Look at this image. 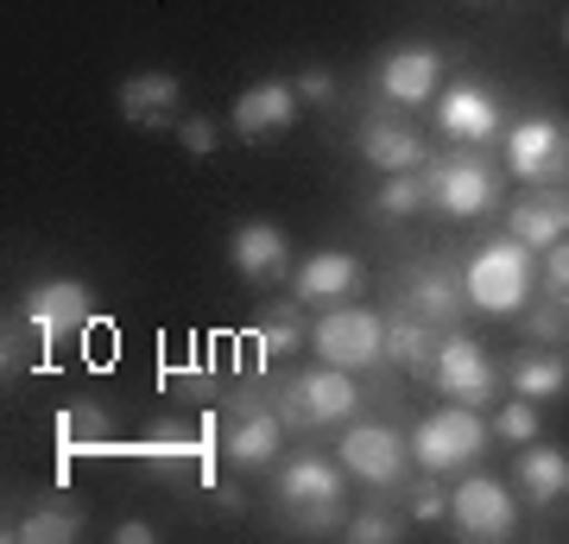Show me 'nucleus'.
I'll return each mask as SVG.
<instances>
[{
	"label": "nucleus",
	"instance_id": "1",
	"mask_svg": "<svg viewBox=\"0 0 569 544\" xmlns=\"http://www.w3.org/2000/svg\"><path fill=\"white\" fill-rule=\"evenodd\" d=\"M279 494L284 520L298 525V532H336L348 513V468L342 456H317V449H298V456H284L279 463Z\"/></svg>",
	"mask_w": 569,
	"mask_h": 544
},
{
	"label": "nucleus",
	"instance_id": "2",
	"mask_svg": "<svg viewBox=\"0 0 569 544\" xmlns=\"http://www.w3.org/2000/svg\"><path fill=\"white\" fill-rule=\"evenodd\" d=\"M462 285H468V304L488 310V317H519L538 291V254L519 247L512 235L500 241H481L462 266Z\"/></svg>",
	"mask_w": 569,
	"mask_h": 544
},
{
	"label": "nucleus",
	"instance_id": "3",
	"mask_svg": "<svg viewBox=\"0 0 569 544\" xmlns=\"http://www.w3.org/2000/svg\"><path fill=\"white\" fill-rule=\"evenodd\" d=\"M493 431L488 418L475 412V405H437V412H425V418L411 424V463L430 468V475H456V468H475L481 456H488Z\"/></svg>",
	"mask_w": 569,
	"mask_h": 544
},
{
	"label": "nucleus",
	"instance_id": "4",
	"mask_svg": "<svg viewBox=\"0 0 569 544\" xmlns=\"http://www.w3.org/2000/svg\"><path fill=\"white\" fill-rule=\"evenodd\" d=\"M279 405V418L291 431H329V424H348L361 412V380L348 374V367H305V374H291V380L272 393Z\"/></svg>",
	"mask_w": 569,
	"mask_h": 544
},
{
	"label": "nucleus",
	"instance_id": "5",
	"mask_svg": "<svg viewBox=\"0 0 569 544\" xmlns=\"http://www.w3.org/2000/svg\"><path fill=\"white\" fill-rule=\"evenodd\" d=\"M310 348H317V362L348 367V374L380 367L387 362V317L373 304H323L310 317Z\"/></svg>",
	"mask_w": 569,
	"mask_h": 544
},
{
	"label": "nucleus",
	"instance_id": "6",
	"mask_svg": "<svg viewBox=\"0 0 569 544\" xmlns=\"http://www.w3.org/2000/svg\"><path fill=\"white\" fill-rule=\"evenodd\" d=\"M425 184H430V209H443L449 222H475V216H488L493 202H500V171H493L475 146L443 152V159L430 152Z\"/></svg>",
	"mask_w": 569,
	"mask_h": 544
},
{
	"label": "nucleus",
	"instance_id": "7",
	"mask_svg": "<svg viewBox=\"0 0 569 544\" xmlns=\"http://www.w3.org/2000/svg\"><path fill=\"white\" fill-rule=\"evenodd\" d=\"M449 532L468 544H500L519 532V494L493 482L481 468H462V482L449 487Z\"/></svg>",
	"mask_w": 569,
	"mask_h": 544
},
{
	"label": "nucleus",
	"instance_id": "8",
	"mask_svg": "<svg viewBox=\"0 0 569 544\" xmlns=\"http://www.w3.org/2000/svg\"><path fill=\"white\" fill-rule=\"evenodd\" d=\"M430 115H437V133H443L449 146H488V140L507 133V101H500V89L481 82V77H456L449 89H437Z\"/></svg>",
	"mask_w": 569,
	"mask_h": 544
},
{
	"label": "nucleus",
	"instance_id": "9",
	"mask_svg": "<svg viewBox=\"0 0 569 544\" xmlns=\"http://www.w3.org/2000/svg\"><path fill=\"white\" fill-rule=\"evenodd\" d=\"M430 386L456 405H475V412H488L493 393H500V374H493V355L468 329H443V343H437V362H430Z\"/></svg>",
	"mask_w": 569,
	"mask_h": 544
},
{
	"label": "nucleus",
	"instance_id": "10",
	"mask_svg": "<svg viewBox=\"0 0 569 544\" xmlns=\"http://www.w3.org/2000/svg\"><path fill=\"white\" fill-rule=\"evenodd\" d=\"M342 468L367 487H399L411 468V437H399L392 424L380 418H348L342 424V444H336Z\"/></svg>",
	"mask_w": 569,
	"mask_h": 544
},
{
	"label": "nucleus",
	"instance_id": "11",
	"mask_svg": "<svg viewBox=\"0 0 569 544\" xmlns=\"http://www.w3.org/2000/svg\"><path fill=\"white\" fill-rule=\"evenodd\" d=\"M20 317L44 348H58V343H70V336H82V329L96 323V291L82 279H39L20 298Z\"/></svg>",
	"mask_w": 569,
	"mask_h": 544
},
{
	"label": "nucleus",
	"instance_id": "12",
	"mask_svg": "<svg viewBox=\"0 0 569 544\" xmlns=\"http://www.w3.org/2000/svg\"><path fill=\"white\" fill-rule=\"evenodd\" d=\"M507 171L519 184H569V127L557 115H526L507 127Z\"/></svg>",
	"mask_w": 569,
	"mask_h": 544
},
{
	"label": "nucleus",
	"instance_id": "13",
	"mask_svg": "<svg viewBox=\"0 0 569 544\" xmlns=\"http://www.w3.org/2000/svg\"><path fill=\"white\" fill-rule=\"evenodd\" d=\"M284 431H291V424L279 418V405L272 399H241L234 405V418H228V431H222L228 468H241V475L272 468L284 456Z\"/></svg>",
	"mask_w": 569,
	"mask_h": 544
},
{
	"label": "nucleus",
	"instance_id": "14",
	"mask_svg": "<svg viewBox=\"0 0 569 544\" xmlns=\"http://www.w3.org/2000/svg\"><path fill=\"white\" fill-rule=\"evenodd\" d=\"M228 266H234V279L241 285H279L291 279V235L279 222H266V216H247L234 235H228Z\"/></svg>",
	"mask_w": 569,
	"mask_h": 544
},
{
	"label": "nucleus",
	"instance_id": "15",
	"mask_svg": "<svg viewBox=\"0 0 569 544\" xmlns=\"http://www.w3.org/2000/svg\"><path fill=\"white\" fill-rule=\"evenodd\" d=\"M298 115H305V101H298V89L279 77L266 82H247L241 96H234V108H228V127L241 133V140H279V133H291L298 127Z\"/></svg>",
	"mask_w": 569,
	"mask_h": 544
},
{
	"label": "nucleus",
	"instance_id": "16",
	"mask_svg": "<svg viewBox=\"0 0 569 544\" xmlns=\"http://www.w3.org/2000/svg\"><path fill=\"white\" fill-rule=\"evenodd\" d=\"M437 89H443V51L437 44H392L387 58H380V96L399 115L437 101Z\"/></svg>",
	"mask_w": 569,
	"mask_h": 544
},
{
	"label": "nucleus",
	"instance_id": "17",
	"mask_svg": "<svg viewBox=\"0 0 569 544\" xmlns=\"http://www.w3.org/2000/svg\"><path fill=\"white\" fill-rule=\"evenodd\" d=\"M361 279L367 273L348 247H317V254H305V260L291 266V298L305 304V310H317V304H348L361 291Z\"/></svg>",
	"mask_w": 569,
	"mask_h": 544
},
{
	"label": "nucleus",
	"instance_id": "18",
	"mask_svg": "<svg viewBox=\"0 0 569 544\" xmlns=\"http://www.w3.org/2000/svg\"><path fill=\"white\" fill-rule=\"evenodd\" d=\"M512 487H519V501L531 506V513H557V506H569V449L557 444H519L512 449Z\"/></svg>",
	"mask_w": 569,
	"mask_h": 544
},
{
	"label": "nucleus",
	"instance_id": "19",
	"mask_svg": "<svg viewBox=\"0 0 569 544\" xmlns=\"http://www.w3.org/2000/svg\"><path fill=\"white\" fill-rule=\"evenodd\" d=\"M355 152H361L373 171H387V178L392 171H425L430 165V140L411 121H399V115H373V121H361Z\"/></svg>",
	"mask_w": 569,
	"mask_h": 544
},
{
	"label": "nucleus",
	"instance_id": "20",
	"mask_svg": "<svg viewBox=\"0 0 569 544\" xmlns=\"http://www.w3.org/2000/svg\"><path fill=\"white\" fill-rule=\"evenodd\" d=\"M507 235L531 254H545L569 235V184H531V197L507 209Z\"/></svg>",
	"mask_w": 569,
	"mask_h": 544
},
{
	"label": "nucleus",
	"instance_id": "21",
	"mask_svg": "<svg viewBox=\"0 0 569 544\" xmlns=\"http://www.w3.org/2000/svg\"><path fill=\"white\" fill-rule=\"evenodd\" d=\"M406 310H418V317L430 323V329H456L462 323V310H468V285H462V273L456 266H443V260H430V266H418L406 279Z\"/></svg>",
	"mask_w": 569,
	"mask_h": 544
},
{
	"label": "nucleus",
	"instance_id": "22",
	"mask_svg": "<svg viewBox=\"0 0 569 544\" xmlns=\"http://www.w3.org/2000/svg\"><path fill=\"white\" fill-rule=\"evenodd\" d=\"M178 101H183V82L171 70H140V77H127L114 89V108H121L127 127H146V133H159V127L178 121Z\"/></svg>",
	"mask_w": 569,
	"mask_h": 544
},
{
	"label": "nucleus",
	"instance_id": "23",
	"mask_svg": "<svg viewBox=\"0 0 569 544\" xmlns=\"http://www.w3.org/2000/svg\"><path fill=\"white\" fill-rule=\"evenodd\" d=\"M507 386L519 393V399H531V405H557L569 393V355H557V348H545V343H531L526 355H512Z\"/></svg>",
	"mask_w": 569,
	"mask_h": 544
},
{
	"label": "nucleus",
	"instance_id": "24",
	"mask_svg": "<svg viewBox=\"0 0 569 544\" xmlns=\"http://www.w3.org/2000/svg\"><path fill=\"white\" fill-rule=\"evenodd\" d=\"M437 343H443V329H430L418 310H392L387 317V362L406 367V374H418V380H430V362H437Z\"/></svg>",
	"mask_w": 569,
	"mask_h": 544
},
{
	"label": "nucleus",
	"instance_id": "25",
	"mask_svg": "<svg viewBox=\"0 0 569 544\" xmlns=\"http://www.w3.org/2000/svg\"><path fill=\"white\" fill-rule=\"evenodd\" d=\"M82 506L70 501H39V506H26L20 520L7 525V538H20V544H63V538H82Z\"/></svg>",
	"mask_w": 569,
	"mask_h": 544
},
{
	"label": "nucleus",
	"instance_id": "26",
	"mask_svg": "<svg viewBox=\"0 0 569 544\" xmlns=\"http://www.w3.org/2000/svg\"><path fill=\"white\" fill-rule=\"evenodd\" d=\"M298 348H310V317H305V304L291 298L253 329V355L260 362H279V355H298Z\"/></svg>",
	"mask_w": 569,
	"mask_h": 544
},
{
	"label": "nucleus",
	"instance_id": "27",
	"mask_svg": "<svg viewBox=\"0 0 569 544\" xmlns=\"http://www.w3.org/2000/svg\"><path fill=\"white\" fill-rule=\"evenodd\" d=\"M373 209L380 216H418V209H430V184H425V171H392L380 190H373Z\"/></svg>",
	"mask_w": 569,
	"mask_h": 544
},
{
	"label": "nucleus",
	"instance_id": "28",
	"mask_svg": "<svg viewBox=\"0 0 569 544\" xmlns=\"http://www.w3.org/2000/svg\"><path fill=\"white\" fill-rule=\"evenodd\" d=\"M493 437H500V444H538V431H545V418H538V405L531 399H519V393H512L507 405H500V412H493V424H488Z\"/></svg>",
	"mask_w": 569,
	"mask_h": 544
},
{
	"label": "nucleus",
	"instance_id": "29",
	"mask_svg": "<svg viewBox=\"0 0 569 544\" xmlns=\"http://www.w3.org/2000/svg\"><path fill=\"white\" fill-rule=\"evenodd\" d=\"M406 520H411V525H437V520H449V487H443V475L418 468V482L406 487Z\"/></svg>",
	"mask_w": 569,
	"mask_h": 544
},
{
	"label": "nucleus",
	"instance_id": "30",
	"mask_svg": "<svg viewBox=\"0 0 569 544\" xmlns=\"http://www.w3.org/2000/svg\"><path fill=\"white\" fill-rule=\"evenodd\" d=\"M342 532L355 544H392V538H406V520H399V513H387V506H367V513L342 520Z\"/></svg>",
	"mask_w": 569,
	"mask_h": 544
},
{
	"label": "nucleus",
	"instance_id": "31",
	"mask_svg": "<svg viewBox=\"0 0 569 544\" xmlns=\"http://www.w3.org/2000/svg\"><path fill=\"white\" fill-rule=\"evenodd\" d=\"M178 146H183V159H216V121L209 115H183L178 121Z\"/></svg>",
	"mask_w": 569,
	"mask_h": 544
},
{
	"label": "nucleus",
	"instance_id": "32",
	"mask_svg": "<svg viewBox=\"0 0 569 544\" xmlns=\"http://www.w3.org/2000/svg\"><path fill=\"white\" fill-rule=\"evenodd\" d=\"M291 89H298V101H305V108H336V96H342V82L329 77V70H298V77H291Z\"/></svg>",
	"mask_w": 569,
	"mask_h": 544
},
{
	"label": "nucleus",
	"instance_id": "33",
	"mask_svg": "<svg viewBox=\"0 0 569 544\" xmlns=\"http://www.w3.org/2000/svg\"><path fill=\"white\" fill-rule=\"evenodd\" d=\"M538 273H545V291L569 298V235L557 247H545V254H538Z\"/></svg>",
	"mask_w": 569,
	"mask_h": 544
},
{
	"label": "nucleus",
	"instance_id": "34",
	"mask_svg": "<svg viewBox=\"0 0 569 544\" xmlns=\"http://www.w3.org/2000/svg\"><path fill=\"white\" fill-rule=\"evenodd\" d=\"M114 538H121V544H152L159 532H152L146 520H121V525H114Z\"/></svg>",
	"mask_w": 569,
	"mask_h": 544
},
{
	"label": "nucleus",
	"instance_id": "35",
	"mask_svg": "<svg viewBox=\"0 0 569 544\" xmlns=\"http://www.w3.org/2000/svg\"><path fill=\"white\" fill-rule=\"evenodd\" d=\"M209 487H216V501H222V513H241V487H234V482H209Z\"/></svg>",
	"mask_w": 569,
	"mask_h": 544
},
{
	"label": "nucleus",
	"instance_id": "36",
	"mask_svg": "<svg viewBox=\"0 0 569 544\" xmlns=\"http://www.w3.org/2000/svg\"><path fill=\"white\" fill-rule=\"evenodd\" d=\"M563 44H569V20H563Z\"/></svg>",
	"mask_w": 569,
	"mask_h": 544
},
{
	"label": "nucleus",
	"instance_id": "37",
	"mask_svg": "<svg viewBox=\"0 0 569 544\" xmlns=\"http://www.w3.org/2000/svg\"><path fill=\"white\" fill-rule=\"evenodd\" d=\"M563 355H569V336H563Z\"/></svg>",
	"mask_w": 569,
	"mask_h": 544
}]
</instances>
